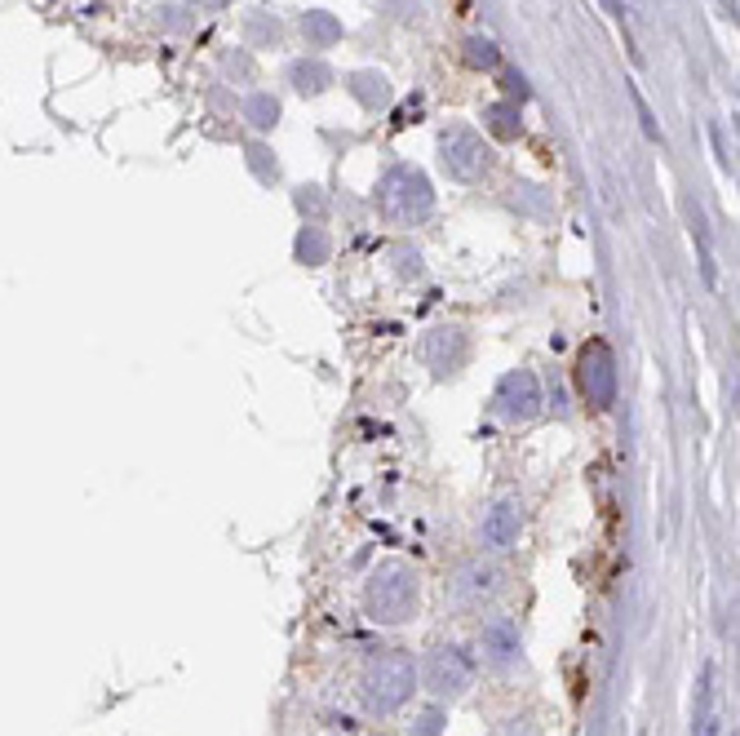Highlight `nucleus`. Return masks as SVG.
Listing matches in <instances>:
<instances>
[{
    "label": "nucleus",
    "instance_id": "nucleus-1",
    "mask_svg": "<svg viewBox=\"0 0 740 736\" xmlns=\"http://www.w3.org/2000/svg\"><path fill=\"white\" fill-rule=\"evenodd\" d=\"M413 688H417L413 652L386 648V652H377V657L368 661L359 697H364V710H368V714H395L399 705L413 697Z\"/></svg>",
    "mask_w": 740,
    "mask_h": 736
},
{
    "label": "nucleus",
    "instance_id": "nucleus-3",
    "mask_svg": "<svg viewBox=\"0 0 740 736\" xmlns=\"http://www.w3.org/2000/svg\"><path fill=\"white\" fill-rule=\"evenodd\" d=\"M364 608H368V617L382 621V626L408 621L417 612V572L408 568L404 559H386V564L368 577Z\"/></svg>",
    "mask_w": 740,
    "mask_h": 736
},
{
    "label": "nucleus",
    "instance_id": "nucleus-15",
    "mask_svg": "<svg viewBox=\"0 0 740 736\" xmlns=\"http://www.w3.org/2000/svg\"><path fill=\"white\" fill-rule=\"evenodd\" d=\"M293 85H297V94H320V89L333 85V71H328L324 63H315V58H306V63H293Z\"/></svg>",
    "mask_w": 740,
    "mask_h": 736
},
{
    "label": "nucleus",
    "instance_id": "nucleus-4",
    "mask_svg": "<svg viewBox=\"0 0 740 736\" xmlns=\"http://www.w3.org/2000/svg\"><path fill=\"white\" fill-rule=\"evenodd\" d=\"M577 382H581V395L590 400L594 408H608L616 404V355L603 337H590L577 355Z\"/></svg>",
    "mask_w": 740,
    "mask_h": 736
},
{
    "label": "nucleus",
    "instance_id": "nucleus-21",
    "mask_svg": "<svg viewBox=\"0 0 740 736\" xmlns=\"http://www.w3.org/2000/svg\"><path fill=\"white\" fill-rule=\"evenodd\" d=\"M506 89H510V94H519V102L528 98V89H523V76H506Z\"/></svg>",
    "mask_w": 740,
    "mask_h": 736
},
{
    "label": "nucleus",
    "instance_id": "nucleus-11",
    "mask_svg": "<svg viewBox=\"0 0 740 736\" xmlns=\"http://www.w3.org/2000/svg\"><path fill=\"white\" fill-rule=\"evenodd\" d=\"M483 652H488V661L492 666H510V661L519 657V626L510 617H492L488 626H483Z\"/></svg>",
    "mask_w": 740,
    "mask_h": 736
},
{
    "label": "nucleus",
    "instance_id": "nucleus-19",
    "mask_svg": "<svg viewBox=\"0 0 740 736\" xmlns=\"http://www.w3.org/2000/svg\"><path fill=\"white\" fill-rule=\"evenodd\" d=\"M351 89L359 94V102H364V107H377V102H386V94H390L382 76H355Z\"/></svg>",
    "mask_w": 740,
    "mask_h": 736
},
{
    "label": "nucleus",
    "instance_id": "nucleus-5",
    "mask_svg": "<svg viewBox=\"0 0 740 736\" xmlns=\"http://www.w3.org/2000/svg\"><path fill=\"white\" fill-rule=\"evenodd\" d=\"M439 160H444L448 178L457 182H479L483 169H488V147H483V138L475 129L466 125H452L439 134Z\"/></svg>",
    "mask_w": 740,
    "mask_h": 736
},
{
    "label": "nucleus",
    "instance_id": "nucleus-10",
    "mask_svg": "<svg viewBox=\"0 0 740 736\" xmlns=\"http://www.w3.org/2000/svg\"><path fill=\"white\" fill-rule=\"evenodd\" d=\"M421 360L435 368V373H452V368H461V360H466V333H461V329L426 333V342H421Z\"/></svg>",
    "mask_w": 740,
    "mask_h": 736
},
{
    "label": "nucleus",
    "instance_id": "nucleus-14",
    "mask_svg": "<svg viewBox=\"0 0 740 736\" xmlns=\"http://www.w3.org/2000/svg\"><path fill=\"white\" fill-rule=\"evenodd\" d=\"M302 36L311 40L315 49H328V45H337V40H342V23H337L333 14H320V9H315V14L302 18Z\"/></svg>",
    "mask_w": 740,
    "mask_h": 736
},
{
    "label": "nucleus",
    "instance_id": "nucleus-20",
    "mask_svg": "<svg viewBox=\"0 0 740 736\" xmlns=\"http://www.w3.org/2000/svg\"><path fill=\"white\" fill-rule=\"evenodd\" d=\"M634 94V107H639V120H643V134L652 138V142H661V129H656V120H652V111H647V102H643V94L639 89H630Z\"/></svg>",
    "mask_w": 740,
    "mask_h": 736
},
{
    "label": "nucleus",
    "instance_id": "nucleus-12",
    "mask_svg": "<svg viewBox=\"0 0 740 736\" xmlns=\"http://www.w3.org/2000/svg\"><path fill=\"white\" fill-rule=\"evenodd\" d=\"M696 736H723V719L714 710V666L701 674V714H696Z\"/></svg>",
    "mask_w": 740,
    "mask_h": 736
},
{
    "label": "nucleus",
    "instance_id": "nucleus-18",
    "mask_svg": "<svg viewBox=\"0 0 740 736\" xmlns=\"http://www.w3.org/2000/svg\"><path fill=\"white\" fill-rule=\"evenodd\" d=\"M466 63H470V67L492 71V67L501 63V49L492 45V40H483V36H470V40H466Z\"/></svg>",
    "mask_w": 740,
    "mask_h": 736
},
{
    "label": "nucleus",
    "instance_id": "nucleus-22",
    "mask_svg": "<svg viewBox=\"0 0 740 736\" xmlns=\"http://www.w3.org/2000/svg\"><path fill=\"white\" fill-rule=\"evenodd\" d=\"M439 732V714H426V719H421V736H435Z\"/></svg>",
    "mask_w": 740,
    "mask_h": 736
},
{
    "label": "nucleus",
    "instance_id": "nucleus-9",
    "mask_svg": "<svg viewBox=\"0 0 740 736\" xmlns=\"http://www.w3.org/2000/svg\"><path fill=\"white\" fill-rule=\"evenodd\" d=\"M497 586H501V572L492 564H483V559H475V564H466L448 581V595H452V603H461V608H475V603H483L488 595H497Z\"/></svg>",
    "mask_w": 740,
    "mask_h": 736
},
{
    "label": "nucleus",
    "instance_id": "nucleus-8",
    "mask_svg": "<svg viewBox=\"0 0 740 736\" xmlns=\"http://www.w3.org/2000/svg\"><path fill=\"white\" fill-rule=\"evenodd\" d=\"M523 533V502L519 497H501L497 506L483 515V546L488 550H510Z\"/></svg>",
    "mask_w": 740,
    "mask_h": 736
},
{
    "label": "nucleus",
    "instance_id": "nucleus-6",
    "mask_svg": "<svg viewBox=\"0 0 740 736\" xmlns=\"http://www.w3.org/2000/svg\"><path fill=\"white\" fill-rule=\"evenodd\" d=\"M470 679H475V661L461 648H452V643L448 648H435L426 657V688L435 697H461L470 688Z\"/></svg>",
    "mask_w": 740,
    "mask_h": 736
},
{
    "label": "nucleus",
    "instance_id": "nucleus-17",
    "mask_svg": "<svg viewBox=\"0 0 740 736\" xmlns=\"http://www.w3.org/2000/svg\"><path fill=\"white\" fill-rule=\"evenodd\" d=\"M297 258L311 262V267H320V262L328 258V235L320 227H306L302 240H297Z\"/></svg>",
    "mask_w": 740,
    "mask_h": 736
},
{
    "label": "nucleus",
    "instance_id": "nucleus-16",
    "mask_svg": "<svg viewBox=\"0 0 740 736\" xmlns=\"http://www.w3.org/2000/svg\"><path fill=\"white\" fill-rule=\"evenodd\" d=\"M244 120H249L253 129H271L275 120H280V102H275L271 94H253L249 102H244Z\"/></svg>",
    "mask_w": 740,
    "mask_h": 736
},
{
    "label": "nucleus",
    "instance_id": "nucleus-13",
    "mask_svg": "<svg viewBox=\"0 0 740 736\" xmlns=\"http://www.w3.org/2000/svg\"><path fill=\"white\" fill-rule=\"evenodd\" d=\"M483 125H488L497 138H519L523 120H519L515 102H488V107H483Z\"/></svg>",
    "mask_w": 740,
    "mask_h": 736
},
{
    "label": "nucleus",
    "instance_id": "nucleus-23",
    "mask_svg": "<svg viewBox=\"0 0 740 736\" xmlns=\"http://www.w3.org/2000/svg\"><path fill=\"white\" fill-rule=\"evenodd\" d=\"M195 5H200V9H226L231 0H195Z\"/></svg>",
    "mask_w": 740,
    "mask_h": 736
},
{
    "label": "nucleus",
    "instance_id": "nucleus-2",
    "mask_svg": "<svg viewBox=\"0 0 740 736\" xmlns=\"http://www.w3.org/2000/svg\"><path fill=\"white\" fill-rule=\"evenodd\" d=\"M377 209H382V218L395 222V227H417V222H426L430 209H435L430 178L413 165H395L382 182H377Z\"/></svg>",
    "mask_w": 740,
    "mask_h": 736
},
{
    "label": "nucleus",
    "instance_id": "nucleus-7",
    "mask_svg": "<svg viewBox=\"0 0 740 736\" xmlns=\"http://www.w3.org/2000/svg\"><path fill=\"white\" fill-rule=\"evenodd\" d=\"M492 404H497V413L506 417V422H528V417L541 413V382L537 373H528V368H515V373L501 377L497 395H492Z\"/></svg>",
    "mask_w": 740,
    "mask_h": 736
}]
</instances>
